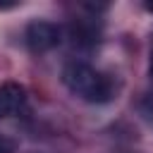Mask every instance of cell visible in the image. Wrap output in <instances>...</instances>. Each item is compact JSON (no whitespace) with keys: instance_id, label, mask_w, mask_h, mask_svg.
Segmentation results:
<instances>
[{"instance_id":"cell-1","label":"cell","mask_w":153,"mask_h":153,"mask_svg":"<svg viewBox=\"0 0 153 153\" xmlns=\"http://www.w3.org/2000/svg\"><path fill=\"white\" fill-rule=\"evenodd\" d=\"M65 86L86 103H108L115 96V84L108 74L93 69L86 62H69L62 69Z\"/></svg>"},{"instance_id":"cell-2","label":"cell","mask_w":153,"mask_h":153,"mask_svg":"<svg viewBox=\"0 0 153 153\" xmlns=\"http://www.w3.org/2000/svg\"><path fill=\"white\" fill-rule=\"evenodd\" d=\"M26 45L33 50V53H45V50H53L57 43H60V29L57 24L53 22H31L26 26Z\"/></svg>"},{"instance_id":"cell-4","label":"cell","mask_w":153,"mask_h":153,"mask_svg":"<svg viewBox=\"0 0 153 153\" xmlns=\"http://www.w3.org/2000/svg\"><path fill=\"white\" fill-rule=\"evenodd\" d=\"M0 153H12V141H7L5 136H0Z\"/></svg>"},{"instance_id":"cell-5","label":"cell","mask_w":153,"mask_h":153,"mask_svg":"<svg viewBox=\"0 0 153 153\" xmlns=\"http://www.w3.org/2000/svg\"><path fill=\"white\" fill-rule=\"evenodd\" d=\"M7 7H14V2H0V10H7Z\"/></svg>"},{"instance_id":"cell-6","label":"cell","mask_w":153,"mask_h":153,"mask_svg":"<svg viewBox=\"0 0 153 153\" xmlns=\"http://www.w3.org/2000/svg\"><path fill=\"white\" fill-rule=\"evenodd\" d=\"M146 10H151V12H153V2H146Z\"/></svg>"},{"instance_id":"cell-3","label":"cell","mask_w":153,"mask_h":153,"mask_svg":"<svg viewBox=\"0 0 153 153\" xmlns=\"http://www.w3.org/2000/svg\"><path fill=\"white\" fill-rule=\"evenodd\" d=\"M26 105V91L22 84L7 81L0 86V117H14Z\"/></svg>"}]
</instances>
